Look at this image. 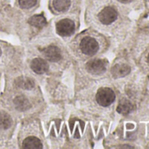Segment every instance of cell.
<instances>
[{"mask_svg": "<svg viewBox=\"0 0 149 149\" xmlns=\"http://www.w3.org/2000/svg\"><path fill=\"white\" fill-rule=\"evenodd\" d=\"M16 83L19 87L23 88L25 90H31L34 86L33 81L29 78H19V80H17Z\"/></svg>", "mask_w": 149, "mask_h": 149, "instance_id": "cell-15", "label": "cell"}, {"mask_svg": "<svg viewBox=\"0 0 149 149\" xmlns=\"http://www.w3.org/2000/svg\"><path fill=\"white\" fill-rule=\"evenodd\" d=\"M37 3V0H19V5L23 9H30Z\"/></svg>", "mask_w": 149, "mask_h": 149, "instance_id": "cell-16", "label": "cell"}, {"mask_svg": "<svg viewBox=\"0 0 149 149\" xmlns=\"http://www.w3.org/2000/svg\"><path fill=\"white\" fill-rule=\"evenodd\" d=\"M80 47L84 54L87 55H93L98 51L99 46L95 39L88 36L82 40Z\"/></svg>", "mask_w": 149, "mask_h": 149, "instance_id": "cell-4", "label": "cell"}, {"mask_svg": "<svg viewBox=\"0 0 149 149\" xmlns=\"http://www.w3.org/2000/svg\"><path fill=\"white\" fill-rule=\"evenodd\" d=\"M42 52L45 58L50 61H58L61 58V50L55 46H48L44 48Z\"/></svg>", "mask_w": 149, "mask_h": 149, "instance_id": "cell-6", "label": "cell"}, {"mask_svg": "<svg viewBox=\"0 0 149 149\" xmlns=\"http://www.w3.org/2000/svg\"><path fill=\"white\" fill-rule=\"evenodd\" d=\"M108 62L105 60L95 59L91 60L86 64V69L92 74H100L105 72Z\"/></svg>", "mask_w": 149, "mask_h": 149, "instance_id": "cell-2", "label": "cell"}, {"mask_svg": "<svg viewBox=\"0 0 149 149\" xmlns=\"http://www.w3.org/2000/svg\"><path fill=\"white\" fill-rule=\"evenodd\" d=\"M56 31L61 36H70L74 32V23L71 19H61L56 24Z\"/></svg>", "mask_w": 149, "mask_h": 149, "instance_id": "cell-3", "label": "cell"}, {"mask_svg": "<svg viewBox=\"0 0 149 149\" xmlns=\"http://www.w3.org/2000/svg\"><path fill=\"white\" fill-rule=\"evenodd\" d=\"M130 72H131L130 66L123 63L116 64L111 68V74L114 78H121L126 77L127 74H129Z\"/></svg>", "mask_w": 149, "mask_h": 149, "instance_id": "cell-7", "label": "cell"}, {"mask_svg": "<svg viewBox=\"0 0 149 149\" xmlns=\"http://www.w3.org/2000/svg\"><path fill=\"white\" fill-rule=\"evenodd\" d=\"M118 18L117 11L111 6L104 7L98 14V19L100 22L104 25H110L113 23Z\"/></svg>", "mask_w": 149, "mask_h": 149, "instance_id": "cell-5", "label": "cell"}, {"mask_svg": "<svg viewBox=\"0 0 149 149\" xmlns=\"http://www.w3.org/2000/svg\"><path fill=\"white\" fill-rule=\"evenodd\" d=\"M31 68L36 74H44L48 69V64L45 60L41 58H36L32 61Z\"/></svg>", "mask_w": 149, "mask_h": 149, "instance_id": "cell-8", "label": "cell"}, {"mask_svg": "<svg viewBox=\"0 0 149 149\" xmlns=\"http://www.w3.org/2000/svg\"><path fill=\"white\" fill-rule=\"evenodd\" d=\"M0 55H1V49H0Z\"/></svg>", "mask_w": 149, "mask_h": 149, "instance_id": "cell-19", "label": "cell"}, {"mask_svg": "<svg viewBox=\"0 0 149 149\" xmlns=\"http://www.w3.org/2000/svg\"><path fill=\"white\" fill-rule=\"evenodd\" d=\"M132 104L131 103V101H129L128 99L123 98L119 101V104L117 107V111L120 114H128L132 111Z\"/></svg>", "mask_w": 149, "mask_h": 149, "instance_id": "cell-11", "label": "cell"}, {"mask_svg": "<svg viewBox=\"0 0 149 149\" xmlns=\"http://www.w3.org/2000/svg\"><path fill=\"white\" fill-rule=\"evenodd\" d=\"M12 118L6 112H0V129H8L12 125Z\"/></svg>", "mask_w": 149, "mask_h": 149, "instance_id": "cell-14", "label": "cell"}, {"mask_svg": "<svg viewBox=\"0 0 149 149\" xmlns=\"http://www.w3.org/2000/svg\"><path fill=\"white\" fill-rule=\"evenodd\" d=\"M120 3H123V4H128V3H131L132 0H118Z\"/></svg>", "mask_w": 149, "mask_h": 149, "instance_id": "cell-17", "label": "cell"}, {"mask_svg": "<svg viewBox=\"0 0 149 149\" xmlns=\"http://www.w3.org/2000/svg\"><path fill=\"white\" fill-rule=\"evenodd\" d=\"M23 148L26 149H41L42 144L36 137H28L23 141Z\"/></svg>", "mask_w": 149, "mask_h": 149, "instance_id": "cell-9", "label": "cell"}, {"mask_svg": "<svg viewBox=\"0 0 149 149\" xmlns=\"http://www.w3.org/2000/svg\"><path fill=\"white\" fill-rule=\"evenodd\" d=\"M70 0H53L52 6L54 11L58 13L66 12L70 7Z\"/></svg>", "mask_w": 149, "mask_h": 149, "instance_id": "cell-10", "label": "cell"}, {"mask_svg": "<svg viewBox=\"0 0 149 149\" xmlns=\"http://www.w3.org/2000/svg\"><path fill=\"white\" fill-rule=\"evenodd\" d=\"M29 24L36 28H42L46 26L47 21L43 15H34L29 19Z\"/></svg>", "mask_w": 149, "mask_h": 149, "instance_id": "cell-12", "label": "cell"}, {"mask_svg": "<svg viewBox=\"0 0 149 149\" xmlns=\"http://www.w3.org/2000/svg\"><path fill=\"white\" fill-rule=\"evenodd\" d=\"M147 62L149 63V54H148V56H147Z\"/></svg>", "mask_w": 149, "mask_h": 149, "instance_id": "cell-18", "label": "cell"}, {"mask_svg": "<svg viewBox=\"0 0 149 149\" xmlns=\"http://www.w3.org/2000/svg\"><path fill=\"white\" fill-rule=\"evenodd\" d=\"M14 104L19 111H26L30 107L29 101L24 97H17L14 99Z\"/></svg>", "mask_w": 149, "mask_h": 149, "instance_id": "cell-13", "label": "cell"}, {"mask_svg": "<svg viewBox=\"0 0 149 149\" xmlns=\"http://www.w3.org/2000/svg\"><path fill=\"white\" fill-rule=\"evenodd\" d=\"M96 99L101 106L107 107L114 102L115 93L110 88H101L97 92Z\"/></svg>", "mask_w": 149, "mask_h": 149, "instance_id": "cell-1", "label": "cell"}]
</instances>
